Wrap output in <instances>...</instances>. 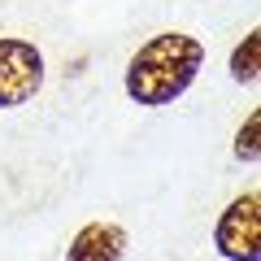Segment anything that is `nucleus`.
<instances>
[{"label": "nucleus", "mask_w": 261, "mask_h": 261, "mask_svg": "<svg viewBox=\"0 0 261 261\" xmlns=\"http://www.w3.org/2000/svg\"><path fill=\"white\" fill-rule=\"evenodd\" d=\"M200 70H205V44L183 31H161L126 61V96L144 109L174 105Z\"/></svg>", "instance_id": "f257e3e1"}, {"label": "nucleus", "mask_w": 261, "mask_h": 261, "mask_svg": "<svg viewBox=\"0 0 261 261\" xmlns=\"http://www.w3.org/2000/svg\"><path fill=\"white\" fill-rule=\"evenodd\" d=\"M39 87H44V53L31 39L0 35V109L35 100Z\"/></svg>", "instance_id": "f03ea898"}, {"label": "nucleus", "mask_w": 261, "mask_h": 261, "mask_svg": "<svg viewBox=\"0 0 261 261\" xmlns=\"http://www.w3.org/2000/svg\"><path fill=\"white\" fill-rule=\"evenodd\" d=\"M214 248L226 261H261V196L244 192L222 209L214 226Z\"/></svg>", "instance_id": "7ed1b4c3"}, {"label": "nucleus", "mask_w": 261, "mask_h": 261, "mask_svg": "<svg viewBox=\"0 0 261 261\" xmlns=\"http://www.w3.org/2000/svg\"><path fill=\"white\" fill-rule=\"evenodd\" d=\"M122 257H126V231L118 222H87L65 248V261H122Z\"/></svg>", "instance_id": "20e7f679"}, {"label": "nucleus", "mask_w": 261, "mask_h": 261, "mask_svg": "<svg viewBox=\"0 0 261 261\" xmlns=\"http://www.w3.org/2000/svg\"><path fill=\"white\" fill-rule=\"evenodd\" d=\"M257 74H261V31H248L231 53V79L235 83H257Z\"/></svg>", "instance_id": "39448f33"}, {"label": "nucleus", "mask_w": 261, "mask_h": 261, "mask_svg": "<svg viewBox=\"0 0 261 261\" xmlns=\"http://www.w3.org/2000/svg\"><path fill=\"white\" fill-rule=\"evenodd\" d=\"M235 157L244 161V166H257L261 161V113L252 109L248 118H244V126L235 130Z\"/></svg>", "instance_id": "423d86ee"}]
</instances>
